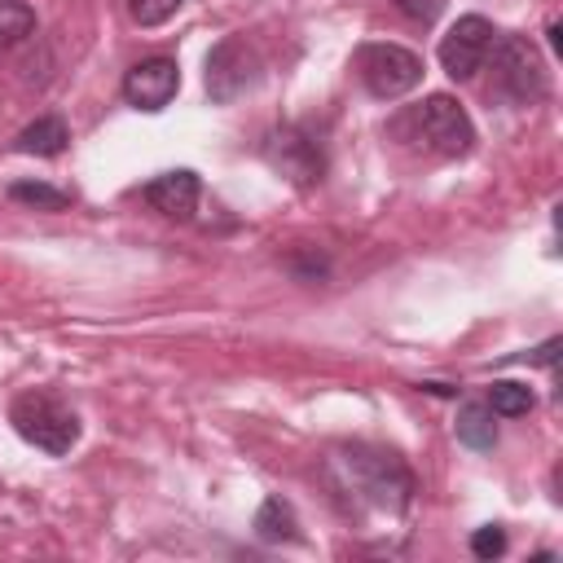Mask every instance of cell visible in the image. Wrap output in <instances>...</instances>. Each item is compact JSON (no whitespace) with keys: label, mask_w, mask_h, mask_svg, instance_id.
<instances>
[{"label":"cell","mask_w":563,"mask_h":563,"mask_svg":"<svg viewBox=\"0 0 563 563\" xmlns=\"http://www.w3.org/2000/svg\"><path fill=\"white\" fill-rule=\"evenodd\" d=\"M488 57H493L488 92H497V97H506L515 106H528V101L545 97V66H541L537 48L523 35H497Z\"/></svg>","instance_id":"3"},{"label":"cell","mask_w":563,"mask_h":563,"mask_svg":"<svg viewBox=\"0 0 563 563\" xmlns=\"http://www.w3.org/2000/svg\"><path fill=\"white\" fill-rule=\"evenodd\" d=\"M264 158H268L290 185H299V189H312V185H321V176H325L321 141H317L308 128H277V132H268Z\"/></svg>","instance_id":"7"},{"label":"cell","mask_w":563,"mask_h":563,"mask_svg":"<svg viewBox=\"0 0 563 563\" xmlns=\"http://www.w3.org/2000/svg\"><path fill=\"white\" fill-rule=\"evenodd\" d=\"M9 422H13V431L26 444H35L40 453H53V457H62V453H70L79 444V418L53 391H26V396H18L13 409H9Z\"/></svg>","instance_id":"2"},{"label":"cell","mask_w":563,"mask_h":563,"mask_svg":"<svg viewBox=\"0 0 563 563\" xmlns=\"http://www.w3.org/2000/svg\"><path fill=\"white\" fill-rule=\"evenodd\" d=\"M497 413L488 409V400H466L462 409H457V440L466 444V449H493L497 444V422H493Z\"/></svg>","instance_id":"12"},{"label":"cell","mask_w":563,"mask_h":563,"mask_svg":"<svg viewBox=\"0 0 563 563\" xmlns=\"http://www.w3.org/2000/svg\"><path fill=\"white\" fill-rule=\"evenodd\" d=\"M185 0H128V13L136 26H163Z\"/></svg>","instance_id":"17"},{"label":"cell","mask_w":563,"mask_h":563,"mask_svg":"<svg viewBox=\"0 0 563 563\" xmlns=\"http://www.w3.org/2000/svg\"><path fill=\"white\" fill-rule=\"evenodd\" d=\"M493 40H497L493 22L479 18V13H466V18H457V22L444 31V40H440V66H444L453 79H471V75L488 62Z\"/></svg>","instance_id":"8"},{"label":"cell","mask_w":563,"mask_h":563,"mask_svg":"<svg viewBox=\"0 0 563 563\" xmlns=\"http://www.w3.org/2000/svg\"><path fill=\"white\" fill-rule=\"evenodd\" d=\"M532 405H537V396H532V387H528V383L501 378V383H493V387H488V409H493L497 418H523Z\"/></svg>","instance_id":"14"},{"label":"cell","mask_w":563,"mask_h":563,"mask_svg":"<svg viewBox=\"0 0 563 563\" xmlns=\"http://www.w3.org/2000/svg\"><path fill=\"white\" fill-rule=\"evenodd\" d=\"M260 79V57L242 35H224L211 53H207V97L216 106L238 101L242 92H251Z\"/></svg>","instance_id":"6"},{"label":"cell","mask_w":563,"mask_h":563,"mask_svg":"<svg viewBox=\"0 0 563 563\" xmlns=\"http://www.w3.org/2000/svg\"><path fill=\"white\" fill-rule=\"evenodd\" d=\"M413 128H418V141H427L435 154L444 158H462L471 145H475V128H471V114L449 97V92H431L418 110H413Z\"/></svg>","instance_id":"5"},{"label":"cell","mask_w":563,"mask_h":563,"mask_svg":"<svg viewBox=\"0 0 563 563\" xmlns=\"http://www.w3.org/2000/svg\"><path fill=\"white\" fill-rule=\"evenodd\" d=\"M31 31H35V9L22 0H0V53L22 44Z\"/></svg>","instance_id":"16"},{"label":"cell","mask_w":563,"mask_h":563,"mask_svg":"<svg viewBox=\"0 0 563 563\" xmlns=\"http://www.w3.org/2000/svg\"><path fill=\"white\" fill-rule=\"evenodd\" d=\"M339 466L347 471V484L374 501L378 510H405L409 497H413V475L409 466L391 453V449H369V444H352L339 453Z\"/></svg>","instance_id":"1"},{"label":"cell","mask_w":563,"mask_h":563,"mask_svg":"<svg viewBox=\"0 0 563 563\" xmlns=\"http://www.w3.org/2000/svg\"><path fill=\"white\" fill-rule=\"evenodd\" d=\"M471 554L475 559H501L506 554V528L501 523H484L471 532Z\"/></svg>","instance_id":"18"},{"label":"cell","mask_w":563,"mask_h":563,"mask_svg":"<svg viewBox=\"0 0 563 563\" xmlns=\"http://www.w3.org/2000/svg\"><path fill=\"white\" fill-rule=\"evenodd\" d=\"M198 194H202V185H198V176H194L189 167H172V172L154 176V180L141 189V198H145L154 211L172 216V220H189L194 207H198Z\"/></svg>","instance_id":"10"},{"label":"cell","mask_w":563,"mask_h":563,"mask_svg":"<svg viewBox=\"0 0 563 563\" xmlns=\"http://www.w3.org/2000/svg\"><path fill=\"white\" fill-rule=\"evenodd\" d=\"M409 22H422V26H431L435 18H440V9H444V0H391Z\"/></svg>","instance_id":"19"},{"label":"cell","mask_w":563,"mask_h":563,"mask_svg":"<svg viewBox=\"0 0 563 563\" xmlns=\"http://www.w3.org/2000/svg\"><path fill=\"white\" fill-rule=\"evenodd\" d=\"M180 92V66L172 57H141L128 75H123V97L136 110H163L172 97Z\"/></svg>","instance_id":"9"},{"label":"cell","mask_w":563,"mask_h":563,"mask_svg":"<svg viewBox=\"0 0 563 563\" xmlns=\"http://www.w3.org/2000/svg\"><path fill=\"white\" fill-rule=\"evenodd\" d=\"M356 75L378 101H396L422 84V57L405 44H361L356 48Z\"/></svg>","instance_id":"4"},{"label":"cell","mask_w":563,"mask_h":563,"mask_svg":"<svg viewBox=\"0 0 563 563\" xmlns=\"http://www.w3.org/2000/svg\"><path fill=\"white\" fill-rule=\"evenodd\" d=\"M66 141H70L66 123H62L57 114H40L35 123H26V128L13 136V150H18V154H35V158H53V154L66 150Z\"/></svg>","instance_id":"11"},{"label":"cell","mask_w":563,"mask_h":563,"mask_svg":"<svg viewBox=\"0 0 563 563\" xmlns=\"http://www.w3.org/2000/svg\"><path fill=\"white\" fill-rule=\"evenodd\" d=\"M559 347H563L559 339H545L537 352H528V361H532V365H554V361H559Z\"/></svg>","instance_id":"20"},{"label":"cell","mask_w":563,"mask_h":563,"mask_svg":"<svg viewBox=\"0 0 563 563\" xmlns=\"http://www.w3.org/2000/svg\"><path fill=\"white\" fill-rule=\"evenodd\" d=\"M9 198L22 202V207H35V211H66L70 207V194L66 189H53L44 180H13L9 185Z\"/></svg>","instance_id":"15"},{"label":"cell","mask_w":563,"mask_h":563,"mask_svg":"<svg viewBox=\"0 0 563 563\" xmlns=\"http://www.w3.org/2000/svg\"><path fill=\"white\" fill-rule=\"evenodd\" d=\"M255 537L260 541H268V545H282V541H295L299 537V519H295V510H290V501H282V497H268L260 510H255Z\"/></svg>","instance_id":"13"}]
</instances>
